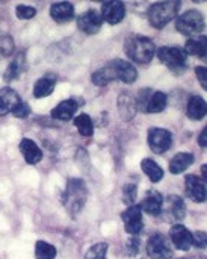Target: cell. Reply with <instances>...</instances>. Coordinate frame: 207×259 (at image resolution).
Returning <instances> with one entry per match:
<instances>
[{
	"mask_svg": "<svg viewBox=\"0 0 207 259\" xmlns=\"http://www.w3.org/2000/svg\"><path fill=\"white\" fill-rule=\"evenodd\" d=\"M112 64H114V68L117 73V79L123 80L124 83H133L136 80L138 71L130 62L123 61V59H117V61H112Z\"/></svg>",
	"mask_w": 207,
	"mask_h": 259,
	"instance_id": "16",
	"label": "cell"
},
{
	"mask_svg": "<svg viewBox=\"0 0 207 259\" xmlns=\"http://www.w3.org/2000/svg\"><path fill=\"white\" fill-rule=\"evenodd\" d=\"M126 6L123 2L118 0H109L101 5V17L109 24H117L124 18Z\"/></svg>",
	"mask_w": 207,
	"mask_h": 259,
	"instance_id": "10",
	"label": "cell"
},
{
	"mask_svg": "<svg viewBox=\"0 0 207 259\" xmlns=\"http://www.w3.org/2000/svg\"><path fill=\"white\" fill-rule=\"evenodd\" d=\"M86 187L80 179H70L65 191V206L71 214H76L82 209L86 200Z\"/></svg>",
	"mask_w": 207,
	"mask_h": 259,
	"instance_id": "5",
	"label": "cell"
},
{
	"mask_svg": "<svg viewBox=\"0 0 207 259\" xmlns=\"http://www.w3.org/2000/svg\"><path fill=\"white\" fill-rule=\"evenodd\" d=\"M29 112H30V109H29V106H27L24 102H20V103L15 106V109L12 111V114H14L17 118H24V117L29 115Z\"/></svg>",
	"mask_w": 207,
	"mask_h": 259,
	"instance_id": "36",
	"label": "cell"
},
{
	"mask_svg": "<svg viewBox=\"0 0 207 259\" xmlns=\"http://www.w3.org/2000/svg\"><path fill=\"white\" fill-rule=\"evenodd\" d=\"M14 50V42H12V38L9 35H3L0 36V52L3 55H9L12 53Z\"/></svg>",
	"mask_w": 207,
	"mask_h": 259,
	"instance_id": "34",
	"label": "cell"
},
{
	"mask_svg": "<svg viewBox=\"0 0 207 259\" xmlns=\"http://www.w3.org/2000/svg\"><path fill=\"white\" fill-rule=\"evenodd\" d=\"M192 164H194V155L192 153H177L170 162V171L173 175H180L188 167H191Z\"/></svg>",
	"mask_w": 207,
	"mask_h": 259,
	"instance_id": "23",
	"label": "cell"
},
{
	"mask_svg": "<svg viewBox=\"0 0 207 259\" xmlns=\"http://www.w3.org/2000/svg\"><path fill=\"white\" fill-rule=\"evenodd\" d=\"M121 219L124 222V229L130 235H138L141 234L144 223H142V211L136 205H130L123 214Z\"/></svg>",
	"mask_w": 207,
	"mask_h": 259,
	"instance_id": "7",
	"label": "cell"
},
{
	"mask_svg": "<svg viewBox=\"0 0 207 259\" xmlns=\"http://www.w3.org/2000/svg\"><path fill=\"white\" fill-rule=\"evenodd\" d=\"M158 58L176 74H180L188 67V55L180 47H161L158 50Z\"/></svg>",
	"mask_w": 207,
	"mask_h": 259,
	"instance_id": "3",
	"label": "cell"
},
{
	"mask_svg": "<svg viewBox=\"0 0 207 259\" xmlns=\"http://www.w3.org/2000/svg\"><path fill=\"white\" fill-rule=\"evenodd\" d=\"M192 244L198 249H206L207 247V234L203 231H198L192 234Z\"/></svg>",
	"mask_w": 207,
	"mask_h": 259,
	"instance_id": "35",
	"label": "cell"
},
{
	"mask_svg": "<svg viewBox=\"0 0 207 259\" xmlns=\"http://www.w3.org/2000/svg\"><path fill=\"white\" fill-rule=\"evenodd\" d=\"M103 24V17L98 11L95 9H89L86 12H83L82 15H79L77 18V26L80 30H83L85 33L88 35H92V33H97L100 30Z\"/></svg>",
	"mask_w": 207,
	"mask_h": 259,
	"instance_id": "9",
	"label": "cell"
},
{
	"mask_svg": "<svg viewBox=\"0 0 207 259\" xmlns=\"http://www.w3.org/2000/svg\"><path fill=\"white\" fill-rule=\"evenodd\" d=\"M20 152L23 153L24 156V161L30 165H35L38 164L41 159H42V152L41 149L38 147V144L29 138H24L20 141Z\"/></svg>",
	"mask_w": 207,
	"mask_h": 259,
	"instance_id": "14",
	"label": "cell"
},
{
	"mask_svg": "<svg viewBox=\"0 0 207 259\" xmlns=\"http://www.w3.org/2000/svg\"><path fill=\"white\" fill-rule=\"evenodd\" d=\"M186 114L191 120H201L207 115V103L200 96H194L186 108Z\"/></svg>",
	"mask_w": 207,
	"mask_h": 259,
	"instance_id": "21",
	"label": "cell"
},
{
	"mask_svg": "<svg viewBox=\"0 0 207 259\" xmlns=\"http://www.w3.org/2000/svg\"><path fill=\"white\" fill-rule=\"evenodd\" d=\"M20 102L21 99L14 90H11L9 87L2 88L0 90V117L6 115L8 112H12Z\"/></svg>",
	"mask_w": 207,
	"mask_h": 259,
	"instance_id": "17",
	"label": "cell"
},
{
	"mask_svg": "<svg viewBox=\"0 0 207 259\" xmlns=\"http://www.w3.org/2000/svg\"><path fill=\"white\" fill-rule=\"evenodd\" d=\"M23 71V55H18L6 68L5 71V80L6 82H11L14 79H17Z\"/></svg>",
	"mask_w": 207,
	"mask_h": 259,
	"instance_id": "27",
	"label": "cell"
},
{
	"mask_svg": "<svg viewBox=\"0 0 207 259\" xmlns=\"http://www.w3.org/2000/svg\"><path fill=\"white\" fill-rule=\"evenodd\" d=\"M77 108H79V103H77L74 99L64 100V102H61V103L51 111V117L56 118V120L67 121V120L73 118V115L76 114Z\"/></svg>",
	"mask_w": 207,
	"mask_h": 259,
	"instance_id": "18",
	"label": "cell"
},
{
	"mask_svg": "<svg viewBox=\"0 0 207 259\" xmlns=\"http://www.w3.org/2000/svg\"><path fill=\"white\" fill-rule=\"evenodd\" d=\"M206 23H204V17L201 12L192 9V11H186L185 14H182L177 21H176V27L180 33L186 35V36H197L203 32Z\"/></svg>",
	"mask_w": 207,
	"mask_h": 259,
	"instance_id": "4",
	"label": "cell"
},
{
	"mask_svg": "<svg viewBox=\"0 0 207 259\" xmlns=\"http://www.w3.org/2000/svg\"><path fill=\"white\" fill-rule=\"evenodd\" d=\"M186 182V193L189 196L191 200L197 202V203H203L207 200V188L203 184V181L198 176L189 175L185 179Z\"/></svg>",
	"mask_w": 207,
	"mask_h": 259,
	"instance_id": "11",
	"label": "cell"
},
{
	"mask_svg": "<svg viewBox=\"0 0 207 259\" xmlns=\"http://www.w3.org/2000/svg\"><path fill=\"white\" fill-rule=\"evenodd\" d=\"M170 208H171V214L176 217V220H183L186 215V208L185 203L180 197L177 196H171L170 197Z\"/></svg>",
	"mask_w": 207,
	"mask_h": 259,
	"instance_id": "29",
	"label": "cell"
},
{
	"mask_svg": "<svg viewBox=\"0 0 207 259\" xmlns=\"http://www.w3.org/2000/svg\"><path fill=\"white\" fill-rule=\"evenodd\" d=\"M35 256L36 259H55L56 258V249L45 241H38L35 244Z\"/></svg>",
	"mask_w": 207,
	"mask_h": 259,
	"instance_id": "28",
	"label": "cell"
},
{
	"mask_svg": "<svg viewBox=\"0 0 207 259\" xmlns=\"http://www.w3.org/2000/svg\"><path fill=\"white\" fill-rule=\"evenodd\" d=\"M141 168H142V171L148 176V179H150L151 182H154V184L159 182V181H162V178H164V170H162L153 159H148V158L142 159Z\"/></svg>",
	"mask_w": 207,
	"mask_h": 259,
	"instance_id": "24",
	"label": "cell"
},
{
	"mask_svg": "<svg viewBox=\"0 0 207 259\" xmlns=\"http://www.w3.org/2000/svg\"><path fill=\"white\" fill-rule=\"evenodd\" d=\"M127 250L130 255H136L138 250H139V240L138 238H132L127 244Z\"/></svg>",
	"mask_w": 207,
	"mask_h": 259,
	"instance_id": "38",
	"label": "cell"
},
{
	"mask_svg": "<svg viewBox=\"0 0 207 259\" xmlns=\"http://www.w3.org/2000/svg\"><path fill=\"white\" fill-rule=\"evenodd\" d=\"M167 108V96L162 91H156L151 94L148 105H147V111L145 112H151V114H159Z\"/></svg>",
	"mask_w": 207,
	"mask_h": 259,
	"instance_id": "25",
	"label": "cell"
},
{
	"mask_svg": "<svg viewBox=\"0 0 207 259\" xmlns=\"http://www.w3.org/2000/svg\"><path fill=\"white\" fill-rule=\"evenodd\" d=\"M198 144H200L201 147H207V126L203 129V132H201L200 137H198Z\"/></svg>",
	"mask_w": 207,
	"mask_h": 259,
	"instance_id": "39",
	"label": "cell"
},
{
	"mask_svg": "<svg viewBox=\"0 0 207 259\" xmlns=\"http://www.w3.org/2000/svg\"><path fill=\"white\" fill-rule=\"evenodd\" d=\"M170 237L173 244L179 249V250H189L192 246V234L183 226V225H176L171 228L170 231Z\"/></svg>",
	"mask_w": 207,
	"mask_h": 259,
	"instance_id": "12",
	"label": "cell"
},
{
	"mask_svg": "<svg viewBox=\"0 0 207 259\" xmlns=\"http://www.w3.org/2000/svg\"><path fill=\"white\" fill-rule=\"evenodd\" d=\"M151 97V91L150 90H142L139 91L138 94V100H136V106L141 109V111H147V105H148V100Z\"/></svg>",
	"mask_w": 207,
	"mask_h": 259,
	"instance_id": "32",
	"label": "cell"
},
{
	"mask_svg": "<svg viewBox=\"0 0 207 259\" xmlns=\"http://www.w3.org/2000/svg\"><path fill=\"white\" fill-rule=\"evenodd\" d=\"M55 85H56V76L55 74H45V76H42L33 85V97L41 99V97L50 96L53 93V90H55Z\"/></svg>",
	"mask_w": 207,
	"mask_h": 259,
	"instance_id": "20",
	"label": "cell"
},
{
	"mask_svg": "<svg viewBox=\"0 0 207 259\" xmlns=\"http://www.w3.org/2000/svg\"><path fill=\"white\" fill-rule=\"evenodd\" d=\"M186 55H195V56H200L203 61L207 62V36H197V38H189L185 44V49Z\"/></svg>",
	"mask_w": 207,
	"mask_h": 259,
	"instance_id": "19",
	"label": "cell"
},
{
	"mask_svg": "<svg viewBox=\"0 0 207 259\" xmlns=\"http://www.w3.org/2000/svg\"><path fill=\"white\" fill-rule=\"evenodd\" d=\"M195 74H197V79L200 80L201 87L207 91V67H197Z\"/></svg>",
	"mask_w": 207,
	"mask_h": 259,
	"instance_id": "37",
	"label": "cell"
},
{
	"mask_svg": "<svg viewBox=\"0 0 207 259\" xmlns=\"http://www.w3.org/2000/svg\"><path fill=\"white\" fill-rule=\"evenodd\" d=\"M162 205H164L162 194L159 191L151 190V191H147V194H145L144 200L141 202L139 208H141V211H145L147 214L156 217V215H159L162 212Z\"/></svg>",
	"mask_w": 207,
	"mask_h": 259,
	"instance_id": "13",
	"label": "cell"
},
{
	"mask_svg": "<svg viewBox=\"0 0 207 259\" xmlns=\"http://www.w3.org/2000/svg\"><path fill=\"white\" fill-rule=\"evenodd\" d=\"M92 83H95L97 87H103V85H108L111 83L112 80L117 79V73H115V68H114V64L109 62L108 65H105L103 68L97 70L92 73Z\"/></svg>",
	"mask_w": 207,
	"mask_h": 259,
	"instance_id": "22",
	"label": "cell"
},
{
	"mask_svg": "<svg viewBox=\"0 0 207 259\" xmlns=\"http://www.w3.org/2000/svg\"><path fill=\"white\" fill-rule=\"evenodd\" d=\"M36 15V9L33 6H27V5H18L17 6V17L21 20H29L33 18Z\"/></svg>",
	"mask_w": 207,
	"mask_h": 259,
	"instance_id": "31",
	"label": "cell"
},
{
	"mask_svg": "<svg viewBox=\"0 0 207 259\" xmlns=\"http://www.w3.org/2000/svg\"><path fill=\"white\" fill-rule=\"evenodd\" d=\"M179 9H180V2L170 0V2L154 3L148 9V21L151 23L153 27L162 29L177 15Z\"/></svg>",
	"mask_w": 207,
	"mask_h": 259,
	"instance_id": "2",
	"label": "cell"
},
{
	"mask_svg": "<svg viewBox=\"0 0 207 259\" xmlns=\"http://www.w3.org/2000/svg\"><path fill=\"white\" fill-rule=\"evenodd\" d=\"M124 50H126V55L133 62L147 64L153 59L156 46L150 38H147L144 35H132L126 39Z\"/></svg>",
	"mask_w": 207,
	"mask_h": 259,
	"instance_id": "1",
	"label": "cell"
},
{
	"mask_svg": "<svg viewBox=\"0 0 207 259\" xmlns=\"http://www.w3.org/2000/svg\"><path fill=\"white\" fill-rule=\"evenodd\" d=\"M171 144H173V135L170 131L161 127H153L148 131V146L154 153L158 155L165 153L171 147Z\"/></svg>",
	"mask_w": 207,
	"mask_h": 259,
	"instance_id": "6",
	"label": "cell"
},
{
	"mask_svg": "<svg viewBox=\"0 0 207 259\" xmlns=\"http://www.w3.org/2000/svg\"><path fill=\"white\" fill-rule=\"evenodd\" d=\"M50 15L56 23H68L74 18V6L70 2H59L51 5Z\"/></svg>",
	"mask_w": 207,
	"mask_h": 259,
	"instance_id": "15",
	"label": "cell"
},
{
	"mask_svg": "<svg viewBox=\"0 0 207 259\" xmlns=\"http://www.w3.org/2000/svg\"><path fill=\"white\" fill-rule=\"evenodd\" d=\"M147 253L151 259H168L173 252L168 240L162 234H154L147 243Z\"/></svg>",
	"mask_w": 207,
	"mask_h": 259,
	"instance_id": "8",
	"label": "cell"
},
{
	"mask_svg": "<svg viewBox=\"0 0 207 259\" xmlns=\"http://www.w3.org/2000/svg\"><path fill=\"white\" fill-rule=\"evenodd\" d=\"M74 126L77 127L79 134L83 137H91L94 132V124L92 120L88 114H80L74 118Z\"/></svg>",
	"mask_w": 207,
	"mask_h": 259,
	"instance_id": "26",
	"label": "cell"
},
{
	"mask_svg": "<svg viewBox=\"0 0 207 259\" xmlns=\"http://www.w3.org/2000/svg\"><path fill=\"white\" fill-rule=\"evenodd\" d=\"M201 175H203L204 182H207V164H204V165L201 167Z\"/></svg>",
	"mask_w": 207,
	"mask_h": 259,
	"instance_id": "40",
	"label": "cell"
},
{
	"mask_svg": "<svg viewBox=\"0 0 207 259\" xmlns=\"http://www.w3.org/2000/svg\"><path fill=\"white\" fill-rule=\"evenodd\" d=\"M123 194H124V202H126L127 205H132V203L135 202V199H136V185L127 184V185L124 187Z\"/></svg>",
	"mask_w": 207,
	"mask_h": 259,
	"instance_id": "33",
	"label": "cell"
},
{
	"mask_svg": "<svg viewBox=\"0 0 207 259\" xmlns=\"http://www.w3.org/2000/svg\"><path fill=\"white\" fill-rule=\"evenodd\" d=\"M106 253H108V244L97 243L86 252L85 259H106Z\"/></svg>",
	"mask_w": 207,
	"mask_h": 259,
	"instance_id": "30",
	"label": "cell"
}]
</instances>
